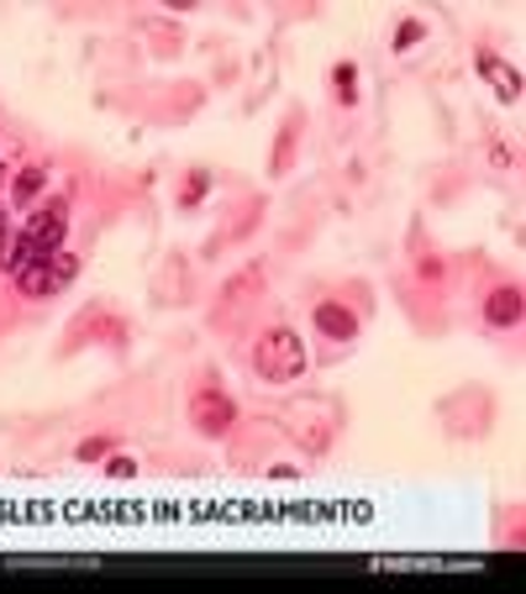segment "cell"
<instances>
[{"label": "cell", "mask_w": 526, "mask_h": 594, "mask_svg": "<svg viewBox=\"0 0 526 594\" xmlns=\"http://www.w3.org/2000/svg\"><path fill=\"white\" fill-rule=\"evenodd\" d=\"M280 431H285L300 452L327 458L337 442V431H342V405L327 400V395H295V400L280 410Z\"/></svg>", "instance_id": "1"}, {"label": "cell", "mask_w": 526, "mask_h": 594, "mask_svg": "<svg viewBox=\"0 0 526 594\" xmlns=\"http://www.w3.org/2000/svg\"><path fill=\"white\" fill-rule=\"evenodd\" d=\"M69 238V195H48L43 206H32L22 216V227H17V274L32 268V263L53 258L58 248ZM11 274V279H17Z\"/></svg>", "instance_id": "2"}, {"label": "cell", "mask_w": 526, "mask_h": 594, "mask_svg": "<svg viewBox=\"0 0 526 594\" xmlns=\"http://www.w3.org/2000/svg\"><path fill=\"white\" fill-rule=\"evenodd\" d=\"M306 363H311V353H306V342H300L295 327H269L253 342V374L263 384H300Z\"/></svg>", "instance_id": "3"}, {"label": "cell", "mask_w": 526, "mask_h": 594, "mask_svg": "<svg viewBox=\"0 0 526 594\" xmlns=\"http://www.w3.org/2000/svg\"><path fill=\"white\" fill-rule=\"evenodd\" d=\"M437 421L448 437H484V431L495 427V400H490V389H458L448 400L437 405Z\"/></svg>", "instance_id": "4"}, {"label": "cell", "mask_w": 526, "mask_h": 594, "mask_svg": "<svg viewBox=\"0 0 526 594\" xmlns=\"http://www.w3.org/2000/svg\"><path fill=\"white\" fill-rule=\"evenodd\" d=\"M74 279H79V258H74L69 248H58L53 258L22 268V274H17V289H22L26 300H53V295H64Z\"/></svg>", "instance_id": "5"}, {"label": "cell", "mask_w": 526, "mask_h": 594, "mask_svg": "<svg viewBox=\"0 0 526 594\" xmlns=\"http://www.w3.org/2000/svg\"><path fill=\"white\" fill-rule=\"evenodd\" d=\"M185 416H190V427L200 431V437H232V427H238V400H232L227 389H216V380H211L190 395Z\"/></svg>", "instance_id": "6"}, {"label": "cell", "mask_w": 526, "mask_h": 594, "mask_svg": "<svg viewBox=\"0 0 526 594\" xmlns=\"http://www.w3.org/2000/svg\"><path fill=\"white\" fill-rule=\"evenodd\" d=\"M300 143H306V111L295 106L285 121H280V132H274V153H269V179H285L295 158H300Z\"/></svg>", "instance_id": "7"}, {"label": "cell", "mask_w": 526, "mask_h": 594, "mask_svg": "<svg viewBox=\"0 0 526 594\" xmlns=\"http://www.w3.org/2000/svg\"><path fill=\"white\" fill-rule=\"evenodd\" d=\"M474 69H479V79L495 90V100H505V106H522V69H516V64H505L501 53L479 48L474 53Z\"/></svg>", "instance_id": "8"}, {"label": "cell", "mask_w": 526, "mask_h": 594, "mask_svg": "<svg viewBox=\"0 0 526 594\" xmlns=\"http://www.w3.org/2000/svg\"><path fill=\"white\" fill-rule=\"evenodd\" d=\"M311 327H316L321 337H327V342L348 348V342H359V310H348L342 300H316Z\"/></svg>", "instance_id": "9"}, {"label": "cell", "mask_w": 526, "mask_h": 594, "mask_svg": "<svg viewBox=\"0 0 526 594\" xmlns=\"http://www.w3.org/2000/svg\"><path fill=\"white\" fill-rule=\"evenodd\" d=\"M526 316V295L522 285H495L490 295H484V321L495 327V332H516Z\"/></svg>", "instance_id": "10"}, {"label": "cell", "mask_w": 526, "mask_h": 594, "mask_svg": "<svg viewBox=\"0 0 526 594\" xmlns=\"http://www.w3.org/2000/svg\"><path fill=\"white\" fill-rule=\"evenodd\" d=\"M96 337H106L111 348H121V342H127L132 332H127V321H117L111 310H90V316H79V321L69 327V342H64V353H74L79 342H96Z\"/></svg>", "instance_id": "11"}, {"label": "cell", "mask_w": 526, "mask_h": 594, "mask_svg": "<svg viewBox=\"0 0 526 594\" xmlns=\"http://www.w3.org/2000/svg\"><path fill=\"white\" fill-rule=\"evenodd\" d=\"M43 185H48V164H26L17 168V179H11V211H32L37 200H43Z\"/></svg>", "instance_id": "12"}, {"label": "cell", "mask_w": 526, "mask_h": 594, "mask_svg": "<svg viewBox=\"0 0 526 594\" xmlns=\"http://www.w3.org/2000/svg\"><path fill=\"white\" fill-rule=\"evenodd\" d=\"M327 85H332V100L342 111L359 106V64H353V58H337L332 74H327Z\"/></svg>", "instance_id": "13"}, {"label": "cell", "mask_w": 526, "mask_h": 594, "mask_svg": "<svg viewBox=\"0 0 526 594\" xmlns=\"http://www.w3.org/2000/svg\"><path fill=\"white\" fill-rule=\"evenodd\" d=\"M248 295H253V300L263 295V263H248L238 279L221 289V300H227V306H248Z\"/></svg>", "instance_id": "14"}, {"label": "cell", "mask_w": 526, "mask_h": 594, "mask_svg": "<svg viewBox=\"0 0 526 594\" xmlns=\"http://www.w3.org/2000/svg\"><path fill=\"white\" fill-rule=\"evenodd\" d=\"M211 168H190V174H185V185H179V195H174V200H179V211H200V200H206V195H211Z\"/></svg>", "instance_id": "15"}, {"label": "cell", "mask_w": 526, "mask_h": 594, "mask_svg": "<svg viewBox=\"0 0 526 594\" xmlns=\"http://www.w3.org/2000/svg\"><path fill=\"white\" fill-rule=\"evenodd\" d=\"M111 452H117V437H111V431H100V437H90V442H79L74 458H79V463H106Z\"/></svg>", "instance_id": "16"}, {"label": "cell", "mask_w": 526, "mask_h": 594, "mask_svg": "<svg viewBox=\"0 0 526 594\" xmlns=\"http://www.w3.org/2000/svg\"><path fill=\"white\" fill-rule=\"evenodd\" d=\"M416 43H427V22L421 16H406V22L395 26V53H410Z\"/></svg>", "instance_id": "17"}, {"label": "cell", "mask_w": 526, "mask_h": 594, "mask_svg": "<svg viewBox=\"0 0 526 594\" xmlns=\"http://www.w3.org/2000/svg\"><path fill=\"white\" fill-rule=\"evenodd\" d=\"M106 474H111V479H132V474H138V463H132V458H121V452H111V458H106Z\"/></svg>", "instance_id": "18"}, {"label": "cell", "mask_w": 526, "mask_h": 594, "mask_svg": "<svg viewBox=\"0 0 526 594\" xmlns=\"http://www.w3.org/2000/svg\"><path fill=\"white\" fill-rule=\"evenodd\" d=\"M416 274H421L427 285H437V279L448 274V263H442V258H416Z\"/></svg>", "instance_id": "19"}, {"label": "cell", "mask_w": 526, "mask_h": 594, "mask_svg": "<svg viewBox=\"0 0 526 594\" xmlns=\"http://www.w3.org/2000/svg\"><path fill=\"white\" fill-rule=\"evenodd\" d=\"M490 164H495V168H516V153L501 147V143H490Z\"/></svg>", "instance_id": "20"}, {"label": "cell", "mask_w": 526, "mask_h": 594, "mask_svg": "<svg viewBox=\"0 0 526 594\" xmlns=\"http://www.w3.org/2000/svg\"><path fill=\"white\" fill-rule=\"evenodd\" d=\"M269 479L285 484V479H300V469H295V463H269Z\"/></svg>", "instance_id": "21"}]
</instances>
